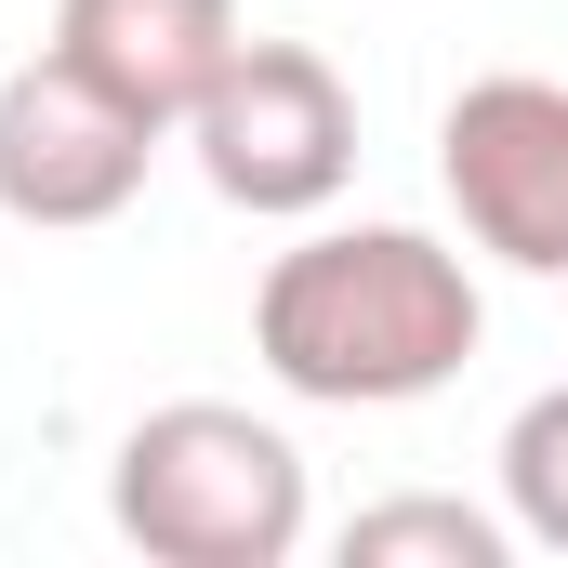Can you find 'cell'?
<instances>
[{
    "instance_id": "1",
    "label": "cell",
    "mask_w": 568,
    "mask_h": 568,
    "mask_svg": "<svg viewBox=\"0 0 568 568\" xmlns=\"http://www.w3.org/2000/svg\"><path fill=\"white\" fill-rule=\"evenodd\" d=\"M476 265L424 225H317L252 291V357L304 410H410L476 357Z\"/></svg>"
},
{
    "instance_id": "2",
    "label": "cell",
    "mask_w": 568,
    "mask_h": 568,
    "mask_svg": "<svg viewBox=\"0 0 568 568\" xmlns=\"http://www.w3.org/2000/svg\"><path fill=\"white\" fill-rule=\"evenodd\" d=\"M106 516L159 568H291L304 556V449L265 410L225 397H172L120 436L106 463Z\"/></svg>"
},
{
    "instance_id": "3",
    "label": "cell",
    "mask_w": 568,
    "mask_h": 568,
    "mask_svg": "<svg viewBox=\"0 0 568 568\" xmlns=\"http://www.w3.org/2000/svg\"><path fill=\"white\" fill-rule=\"evenodd\" d=\"M185 145H199V172H212L225 212L304 225V212H331L344 172H357V93H344L331 53H304V40H239L225 80L185 106Z\"/></svg>"
},
{
    "instance_id": "4",
    "label": "cell",
    "mask_w": 568,
    "mask_h": 568,
    "mask_svg": "<svg viewBox=\"0 0 568 568\" xmlns=\"http://www.w3.org/2000/svg\"><path fill=\"white\" fill-rule=\"evenodd\" d=\"M436 185L489 265L568 278V80H542V67L463 80L436 120Z\"/></svg>"
},
{
    "instance_id": "5",
    "label": "cell",
    "mask_w": 568,
    "mask_h": 568,
    "mask_svg": "<svg viewBox=\"0 0 568 568\" xmlns=\"http://www.w3.org/2000/svg\"><path fill=\"white\" fill-rule=\"evenodd\" d=\"M159 120H133L93 67L67 53H27L0 80V212L13 225H120L145 199V159H159Z\"/></svg>"
},
{
    "instance_id": "6",
    "label": "cell",
    "mask_w": 568,
    "mask_h": 568,
    "mask_svg": "<svg viewBox=\"0 0 568 568\" xmlns=\"http://www.w3.org/2000/svg\"><path fill=\"white\" fill-rule=\"evenodd\" d=\"M53 53L93 67L133 120L185 133V106L225 80L239 53V0H53Z\"/></svg>"
},
{
    "instance_id": "7",
    "label": "cell",
    "mask_w": 568,
    "mask_h": 568,
    "mask_svg": "<svg viewBox=\"0 0 568 568\" xmlns=\"http://www.w3.org/2000/svg\"><path fill=\"white\" fill-rule=\"evenodd\" d=\"M503 556H516V516H489V503L397 489V503L344 516V568H503Z\"/></svg>"
},
{
    "instance_id": "8",
    "label": "cell",
    "mask_w": 568,
    "mask_h": 568,
    "mask_svg": "<svg viewBox=\"0 0 568 568\" xmlns=\"http://www.w3.org/2000/svg\"><path fill=\"white\" fill-rule=\"evenodd\" d=\"M503 516H516V542L568 556V384H542L503 424Z\"/></svg>"
}]
</instances>
